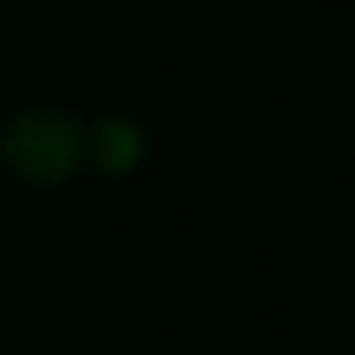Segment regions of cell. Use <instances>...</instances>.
I'll return each mask as SVG.
<instances>
[{
	"instance_id": "cell-2",
	"label": "cell",
	"mask_w": 355,
	"mask_h": 355,
	"mask_svg": "<svg viewBox=\"0 0 355 355\" xmlns=\"http://www.w3.org/2000/svg\"><path fill=\"white\" fill-rule=\"evenodd\" d=\"M92 153H96V161H100V168L126 172V168H134L138 157H141V138L130 123L107 119V123H100L92 134Z\"/></svg>"
},
{
	"instance_id": "cell-1",
	"label": "cell",
	"mask_w": 355,
	"mask_h": 355,
	"mask_svg": "<svg viewBox=\"0 0 355 355\" xmlns=\"http://www.w3.org/2000/svg\"><path fill=\"white\" fill-rule=\"evenodd\" d=\"M4 161L31 184H62L85 164L88 138L77 119L62 111H24L4 130Z\"/></svg>"
}]
</instances>
